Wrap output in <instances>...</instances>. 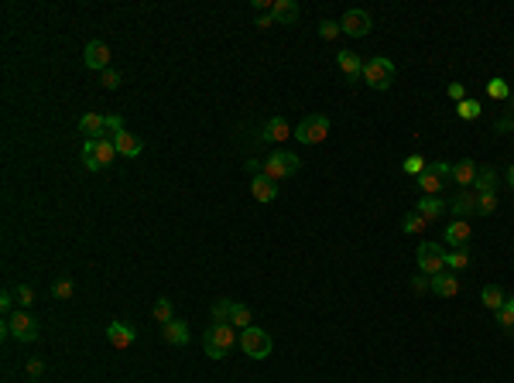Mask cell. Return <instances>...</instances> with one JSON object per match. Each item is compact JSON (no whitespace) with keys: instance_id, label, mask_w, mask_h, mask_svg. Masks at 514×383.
Here are the masks:
<instances>
[{"instance_id":"8d00e7d4","label":"cell","mask_w":514,"mask_h":383,"mask_svg":"<svg viewBox=\"0 0 514 383\" xmlns=\"http://www.w3.org/2000/svg\"><path fill=\"white\" fill-rule=\"evenodd\" d=\"M343 31H339V21H322L319 24V38L322 41H333V38H339Z\"/></svg>"},{"instance_id":"74e56055","label":"cell","mask_w":514,"mask_h":383,"mask_svg":"<svg viewBox=\"0 0 514 383\" xmlns=\"http://www.w3.org/2000/svg\"><path fill=\"white\" fill-rule=\"evenodd\" d=\"M487 93H491V99H508L511 90H508L504 79H491V83H487Z\"/></svg>"},{"instance_id":"7dc6e473","label":"cell","mask_w":514,"mask_h":383,"mask_svg":"<svg viewBox=\"0 0 514 383\" xmlns=\"http://www.w3.org/2000/svg\"><path fill=\"white\" fill-rule=\"evenodd\" d=\"M508 304H511V308H514V294H511V298H508Z\"/></svg>"},{"instance_id":"7a4b0ae2","label":"cell","mask_w":514,"mask_h":383,"mask_svg":"<svg viewBox=\"0 0 514 383\" xmlns=\"http://www.w3.org/2000/svg\"><path fill=\"white\" fill-rule=\"evenodd\" d=\"M360 79L370 90H391V83H395V62L384 59V55H374V59L364 62V76Z\"/></svg>"},{"instance_id":"6da1fadb","label":"cell","mask_w":514,"mask_h":383,"mask_svg":"<svg viewBox=\"0 0 514 383\" xmlns=\"http://www.w3.org/2000/svg\"><path fill=\"white\" fill-rule=\"evenodd\" d=\"M233 346H237V329L230 322H212L203 332V349L209 360H226Z\"/></svg>"},{"instance_id":"c3c4849f","label":"cell","mask_w":514,"mask_h":383,"mask_svg":"<svg viewBox=\"0 0 514 383\" xmlns=\"http://www.w3.org/2000/svg\"><path fill=\"white\" fill-rule=\"evenodd\" d=\"M34 383H38V380H34Z\"/></svg>"},{"instance_id":"4fadbf2b","label":"cell","mask_w":514,"mask_h":383,"mask_svg":"<svg viewBox=\"0 0 514 383\" xmlns=\"http://www.w3.org/2000/svg\"><path fill=\"white\" fill-rule=\"evenodd\" d=\"M83 62H86V69H93V72H106V69H110V48H106L103 41H90L86 52H83Z\"/></svg>"},{"instance_id":"ba28073f","label":"cell","mask_w":514,"mask_h":383,"mask_svg":"<svg viewBox=\"0 0 514 383\" xmlns=\"http://www.w3.org/2000/svg\"><path fill=\"white\" fill-rule=\"evenodd\" d=\"M326 134H329V116H322V113H312V116H306L295 127V141L299 144H322Z\"/></svg>"},{"instance_id":"7bdbcfd3","label":"cell","mask_w":514,"mask_h":383,"mask_svg":"<svg viewBox=\"0 0 514 383\" xmlns=\"http://www.w3.org/2000/svg\"><path fill=\"white\" fill-rule=\"evenodd\" d=\"M271 24H275V17H271V14H261V17H257V28H264V31H268Z\"/></svg>"},{"instance_id":"8992f818","label":"cell","mask_w":514,"mask_h":383,"mask_svg":"<svg viewBox=\"0 0 514 383\" xmlns=\"http://www.w3.org/2000/svg\"><path fill=\"white\" fill-rule=\"evenodd\" d=\"M449 178H453V165H449V161H432L415 182H418V192H425V195H439V192L446 189Z\"/></svg>"},{"instance_id":"277c9868","label":"cell","mask_w":514,"mask_h":383,"mask_svg":"<svg viewBox=\"0 0 514 383\" xmlns=\"http://www.w3.org/2000/svg\"><path fill=\"white\" fill-rule=\"evenodd\" d=\"M3 335L17 339V342H34L38 339V322L24 311V308H14L3 322Z\"/></svg>"},{"instance_id":"d6986e66","label":"cell","mask_w":514,"mask_h":383,"mask_svg":"<svg viewBox=\"0 0 514 383\" xmlns=\"http://www.w3.org/2000/svg\"><path fill=\"white\" fill-rule=\"evenodd\" d=\"M250 195H254L257 202H275V198H278V182H271L268 175H254Z\"/></svg>"},{"instance_id":"83f0119b","label":"cell","mask_w":514,"mask_h":383,"mask_svg":"<svg viewBox=\"0 0 514 383\" xmlns=\"http://www.w3.org/2000/svg\"><path fill=\"white\" fill-rule=\"evenodd\" d=\"M494 189H497V172H494V168H480V175H477V182H473V192L484 195V192H494Z\"/></svg>"},{"instance_id":"52a82bcc","label":"cell","mask_w":514,"mask_h":383,"mask_svg":"<svg viewBox=\"0 0 514 383\" xmlns=\"http://www.w3.org/2000/svg\"><path fill=\"white\" fill-rule=\"evenodd\" d=\"M299 168H302V161H299V154H292V151H275V154L264 161V175H268L271 182H281V178L295 175Z\"/></svg>"},{"instance_id":"1f68e13d","label":"cell","mask_w":514,"mask_h":383,"mask_svg":"<svg viewBox=\"0 0 514 383\" xmlns=\"http://www.w3.org/2000/svg\"><path fill=\"white\" fill-rule=\"evenodd\" d=\"M14 301H17V308H24V311H28V308L34 304V287H31V284H17V287H14Z\"/></svg>"},{"instance_id":"ffe728a7","label":"cell","mask_w":514,"mask_h":383,"mask_svg":"<svg viewBox=\"0 0 514 383\" xmlns=\"http://www.w3.org/2000/svg\"><path fill=\"white\" fill-rule=\"evenodd\" d=\"M336 65L350 76V79H357V76H364V59L357 55V52H350V48H343V52H336Z\"/></svg>"},{"instance_id":"7c38bea8","label":"cell","mask_w":514,"mask_h":383,"mask_svg":"<svg viewBox=\"0 0 514 383\" xmlns=\"http://www.w3.org/2000/svg\"><path fill=\"white\" fill-rule=\"evenodd\" d=\"M110 141H113V147H117V154H120V158H137V154L144 151V141H141L137 134H130L127 127H123V130H117Z\"/></svg>"},{"instance_id":"f1b7e54d","label":"cell","mask_w":514,"mask_h":383,"mask_svg":"<svg viewBox=\"0 0 514 383\" xmlns=\"http://www.w3.org/2000/svg\"><path fill=\"white\" fill-rule=\"evenodd\" d=\"M480 113H484L480 99H470V96H466L463 103H456V116H459V120H477Z\"/></svg>"},{"instance_id":"d590c367","label":"cell","mask_w":514,"mask_h":383,"mask_svg":"<svg viewBox=\"0 0 514 383\" xmlns=\"http://www.w3.org/2000/svg\"><path fill=\"white\" fill-rule=\"evenodd\" d=\"M497 325H501L508 335H514V308L511 304H504V308L497 311Z\"/></svg>"},{"instance_id":"bcb514c9","label":"cell","mask_w":514,"mask_h":383,"mask_svg":"<svg viewBox=\"0 0 514 383\" xmlns=\"http://www.w3.org/2000/svg\"><path fill=\"white\" fill-rule=\"evenodd\" d=\"M508 182H511V185H514V165H511V168H508Z\"/></svg>"},{"instance_id":"5b68a950","label":"cell","mask_w":514,"mask_h":383,"mask_svg":"<svg viewBox=\"0 0 514 383\" xmlns=\"http://www.w3.org/2000/svg\"><path fill=\"white\" fill-rule=\"evenodd\" d=\"M240 349H244V356H250V360H268L271 349H275V342H271V335H268L264 329L250 325V329L240 332Z\"/></svg>"},{"instance_id":"603a6c76","label":"cell","mask_w":514,"mask_h":383,"mask_svg":"<svg viewBox=\"0 0 514 383\" xmlns=\"http://www.w3.org/2000/svg\"><path fill=\"white\" fill-rule=\"evenodd\" d=\"M271 17H275V24H295L299 21V3L295 0H275Z\"/></svg>"},{"instance_id":"836d02e7","label":"cell","mask_w":514,"mask_h":383,"mask_svg":"<svg viewBox=\"0 0 514 383\" xmlns=\"http://www.w3.org/2000/svg\"><path fill=\"white\" fill-rule=\"evenodd\" d=\"M230 315H233V301L230 298L212 301V322H230Z\"/></svg>"},{"instance_id":"d4e9b609","label":"cell","mask_w":514,"mask_h":383,"mask_svg":"<svg viewBox=\"0 0 514 383\" xmlns=\"http://www.w3.org/2000/svg\"><path fill=\"white\" fill-rule=\"evenodd\" d=\"M161 332H165V339H168L172 346H186V342H189V325L179 322V318H172L168 325H161Z\"/></svg>"},{"instance_id":"2e32d148","label":"cell","mask_w":514,"mask_h":383,"mask_svg":"<svg viewBox=\"0 0 514 383\" xmlns=\"http://www.w3.org/2000/svg\"><path fill=\"white\" fill-rule=\"evenodd\" d=\"M477 175H480V165H477V161H470V158H463L459 165H453V182H456L459 189H473Z\"/></svg>"},{"instance_id":"484cf974","label":"cell","mask_w":514,"mask_h":383,"mask_svg":"<svg viewBox=\"0 0 514 383\" xmlns=\"http://www.w3.org/2000/svg\"><path fill=\"white\" fill-rule=\"evenodd\" d=\"M470 267V247H459V250H446V271L459 274Z\"/></svg>"},{"instance_id":"f35d334b","label":"cell","mask_w":514,"mask_h":383,"mask_svg":"<svg viewBox=\"0 0 514 383\" xmlns=\"http://www.w3.org/2000/svg\"><path fill=\"white\" fill-rule=\"evenodd\" d=\"M52 294H55L59 301H66V298H72V294H76V284H72V281H55Z\"/></svg>"},{"instance_id":"9c48e42d","label":"cell","mask_w":514,"mask_h":383,"mask_svg":"<svg viewBox=\"0 0 514 383\" xmlns=\"http://www.w3.org/2000/svg\"><path fill=\"white\" fill-rule=\"evenodd\" d=\"M418 267H422V274H428V278H435V274H446V250L442 247H435V243H418Z\"/></svg>"},{"instance_id":"cb8c5ba5","label":"cell","mask_w":514,"mask_h":383,"mask_svg":"<svg viewBox=\"0 0 514 383\" xmlns=\"http://www.w3.org/2000/svg\"><path fill=\"white\" fill-rule=\"evenodd\" d=\"M480 301H484V304H487V308H491V311L497 315V311H501V308L508 304V294H504V287L487 284L484 291H480Z\"/></svg>"},{"instance_id":"d6a6232c","label":"cell","mask_w":514,"mask_h":383,"mask_svg":"<svg viewBox=\"0 0 514 383\" xmlns=\"http://www.w3.org/2000/svg\"><path fill=\"white\" fill-rule=\"evenodd\" d=\"M155 318H158V325H168V322L175 318V308H172L168 298H158V304H155Z\"/></svg>"},{"instance_id":"ac0fdd59","label":"cell","mask_w":514,"mask_h":383,"mask_svg":"<svg viewBox=\"0 0 514 383\" xmlns=\"http://www.w3.org/2000/svg\"><path fill=\"white\" fill-rule=\"evenodd\" d=\"M264 137L275 141V144H285V141L295 137V134H292V123H288L285 116H271V120L264 123Z\"/></svg>"},{"instance_id":"f6af8a7d","label":"cell","mask_w":514,"mask_h":383,"mask_svg":"<svg viewBox=\"0 0 514 383\" xmlns=\"http://www.w3.org/2000/svg\"><path fill=\"white\" fill-rule=\"evenodd\" d=\"M497 130H511V134H514V113L508 116V120H501V123H497Z\"/></svg>"},{"instance_id":"7402d4cb","label":"cell","mask_w":514,"mask_h":383,"mask_svg":"<svg viewBox=\"0 0 514 383\" xmlns=\"http://www.w3.org/2000/svg\"><path fill=\"white\" fill-rule=\"evenodd\" d=\"M428 287H432V294H439V298H456V294H459V278H456V274H435Z\"/></svg>"},{"instance_id":"4316f807","label":"cell","mask_w":514,"mask_h":383,"mask_svg":"<svg viewBox=\"0 0 514 383\" xmlns=\"http://www.w3.org/2000/svg\"><path fill=\"white\" fill-rule=\"evenodd\" d=\"M230 325H233V329H240V332H244V329H250V325H254V315H250V308H247V304H240V301H233Z\"/></svg>"},{"instance_id":"ee69618b","label":"cell","mask_w":514,"mask_h":383,"mask_svg":"<svg viewBox=\"0 0 514 383\" xmlns=\"http://www.w3.org/2000/svg\"><path fill=\"white\" fill-rule=\"evenodd\" d=\"M28 373H31V377H41V360H31V363H28Z\"/></svg>"},{"instance_id":"f546056e","label":"cell","mask_w":514,"mask_h":383,"mask_svg":"<svg viewBox=\"0 0 514 383\" xmlns=\"http://www.w3.org/2000/svg\"><path fill=\"white\" fill-rule=\"evenodd\" d=\"M477 212H480V216H494V212H497V192L477 195Z\"/></svg>"},{"instance_id":"ab89813d","label":"cell","mask_w":514,"mask_h":383,"mask_svg":"<svg viewBox=\"0 0 514 383\" xmlns=\"http://www.w3.org/2000/svg\"><path fill=\"white\" fill-rule=\"evenodd\" d=\"M100 83H103V90H117L120 86V72L117 69H106V72H100Z\"/></svg>"},{"instance_id":"b9f144b4","label":"cell","mask_w":514,"mask_h":383,"mask_svg":"<svg viewBox=\"0 0 514 383\" xmlns=\"http://www.w3.org/2000/svg\"><path fill=\"white\" fill-rule=\"evenodd\" d=\"M106 130H110V134L123 130V120H120V116H106Z\"/></svg>"},{"instance_id":"5bb4252c","label":"cell","mask_w":514,"mask_h":383,"mask_svg":"<svg viewBox=\"0 0 514 383\" xmlns=\"http://www.w3.org/2000/svg\"><path fill=\"white\" fill-rule=\"evenodd\" d=\"M106 339H110L113 349H127V346L137 339V329L127 325V322H110V325H106Z\"/></svg>"},{"instance_id":"e0dca14e","label":"cell","mask_w":514,"mask_h":383,"mask_svg":"<svg viewBox=\"0 0 514 383\" xmlns=\"http://www.w3.org/2000/svg\"><path fill=\"white\" fill-rule=\"evenodd\" d=\"M79 134H83L86 141H100V137H106V116H100V113H86V116L79 120Z\"/></svg>"},{"instance_id":"9a60e30c","label":"cell","mask_w":514,"mask_h":383,"mask_svg":"<svg viewBox=\"0 0 514 383\" xmlns=\"http://www.w3.org/2000/svg\"><path fill=\"white\" fill-rule=\"evenodd\" d=\"M449 209H453V219H470V216H477V192L459 189Z\"/></svg>"},{"instance_id":"e575fe53","label":"cell","mask_w":514,"mask_h":383,"mask_svg":"<svg viewBox=\"0 0 514 383\" xmlns=\"http://www.w3.org/2000/svg\"><path fill=\"white\" fill-rule=\"evenodd\" d=\"M425 168H428V161H425L422 154H411V158H405V175H415V178H418Z\"/></svg>"},{"instance_id":"3957f363","label":"cell","mask_w":514,"mask_h":383,"mask_svg":"<svg viewBox=\"0 0 514 383\" xmlns=\"http://www.w3.org/2000/svg\"><path fill=\"white\" fill-rule=\"evenodd\" d=\"M117 158H120V154H117V147H113V141H110V137L86 141V147H83V165H86L90 172H103V168H110Z\"/></svg>"},{"instance_id":"30bf717a","label":"cell","mask_w":514,"mask_h":383,"mask_svg":"<svg viewBox=\"0 0 514 383\" xmlns=\"http://www.w3.org/2000/svg\"><path fill=\"white\" fill-rule=\"evenodd\" d=\"M370 28H374V21H370V14L367 10H346L343 14V21H339V31L343 34H350V38H364V34H370Z\"/></svg>"},{"instance_id":"8fae6325","label":"cell","mask_w":514,"mask_h":383,"mask_svg":"<svg viewBox=\"0 0 514 383\" xmlns=\"http://www.w3.org/2000/svg\"><path fill=\"white\" fill-rule=\"evenodd\" d=\"M442 240L449 243V247H470V240H473V226H470V219H449L446 222V229H442Z\"/></svg>"},{"instance_id":"4dcf8cb0","label":"cell","mask_w":514,"mask_h":383,"mask_svg":"<svg viewBox=\"0 0 514 383\" xmlns=\"http://www.w3.org/2000/svg\"><path fill=\"white\" fill-rule=\"evenodd\" d=\"M425 226H428V222H425V219H422L418 212H408V216L402 219V229H405L408 236H418V233H425Z\"/></svg>"},{"instance_id":"44dd1931","label":"cell","mask_w":514,"mask_h":383,"mask_svg":"<svg viewBox=\"0 0 514 383\" xmlns=\"http://www.w3.org/2000/svg\"><path fill=\"white\" fill-rule=\"evenodd\" d=\"M415 212H418V216H422L425 222H432V219H439V216L446 212V202H442L439 195H422V198H418V209H415Z\"/></svg>"},{"instance_id":"60d3db41","label":"cell","mask_w":514,"mask_h":383,"mask_svg":"<svg viewBox=\"0 0 514 383\" xmlns=\"http://www.w3.org/2000/svg\"><path fill=\"white\" fill-rule=\"evenodd\" d=\"M449 99L463 103V99H466V86H463V83H449Z\"/></svg>"}]
</instances>
